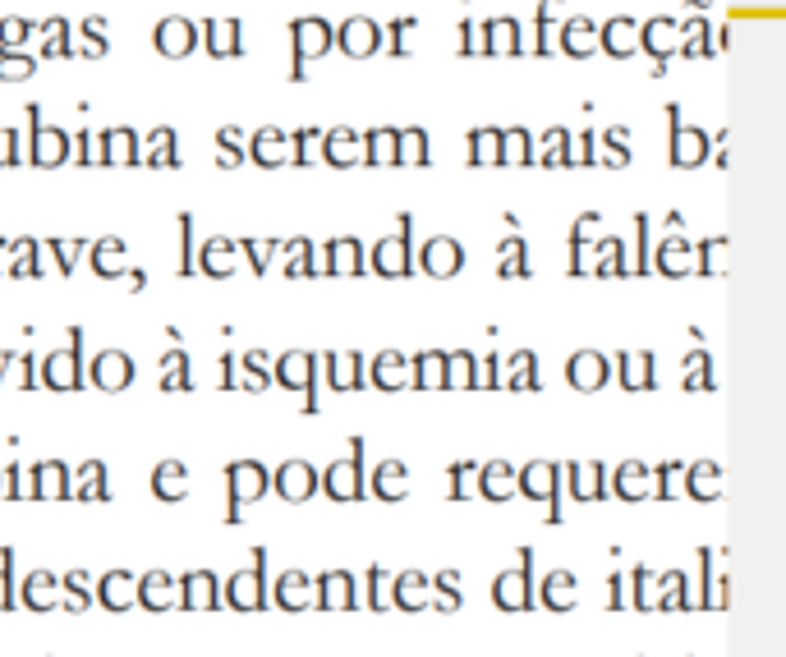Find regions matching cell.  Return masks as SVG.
I'll return each mask as SVG.
<instances>
[{"label": "cell", "mask_w": 786, "mask_h": 657, "mask_svg": "<svg viewBox=\"0 0 786 657\" xmlns=\"http://www.w3.org/2000/svg\"><path fill=\"white\" fill-rule=\"evenodd\" d=\"M369 607H373V612L386 607V598H382V566H378V561L369 566Z\"/></svg>", "instance_id": "obj_49"}, {"label": "cell", "mask_w": 786, "mask_h": 657, "mask_svg": "<svg viewBox=\"0 0 786 657\" xmlns=\"http://www.w3.org/2000/svg\"><path fill=\"white\" fill-rule=\"evenodd\" d=\"M515 492L530 496V502L547 496V524H561V519H566V515H561V464L538 460V464H530V469H520Z\"/></svg>", "instance_id": "obj_5"}, {"label": "cell", "mask_w": 786, "mask_h": 657, "mask_svg": "<svg viewBox=\"0 0 786 657\" xmlns=\"http://www.w3.org/2000/svg\"><path fill=\"white\" fill-rule=\"evenodd\" d=\"M198 267H203L207 276H230V272H234V240H212V244L203 249Z\"/></svg>", "instance_id": "obj_33"}, {"label": "cell", "mask_w": 786, "mask_h": 657, "mask_svg": "<svg viewBox=\"0 0 786 657\" xmlns=\"http://www.w3.org/2000/svg\"><path fill=\"white\" fill-rule=\"evenodd\" d=\"M61 589L69 593V598H65V612H84V607H92L88 570H65V574H61Z\"/></svg>", "instance_id": "obj_35"}, {"label": "cell", "mask_w": 786, "mask_h": 657, "mask_svg": "<svg viewBox=\"0 0 786 657\" xmlns=\"http://www.w3.org/2000/svg\"><path fill=\"white\" fill-rule=\"evenodd\" d=\"M162 368H166V373H162V391H194V377H189V354L179 350V346L162 359Z\"/></svg>", "instance_id": "obj_34"}, {"label": "cell", "mask_w": 786, "mask_h": 657, "mask_svg": "<svg viewBox=\"0 0 786 657\" xmlns=\"http://www.w3.org/2000/svg\"><path fill=\"white\" fill-rule=\"evenodd\" d=\"M699 584H703V593L695 598V607L713 612L718 607V598H713V547H699Z\"/></svg>", "instance_id": "obj_36"}, {"label": "cell", "mask_w": 786, "mask_h": 657, "mask_svg": "<svg viewBox=\"0 0 786 657\" xmlns=\"http://www.w3.org/2000/svg\"><path fill=\"white\" fill-rule=\"evenodd\" d=\"M244 368L253 373V386H268V368H262V354H258V350L244 359Z\"/></svg>", "instance_id": "obj_54"}, {"label": "cell", "mask_w": 786, "mask_h": 657, "mask_svg": "<svg viewBox=\"0 0 786 657\" xmlns=\"http://www.w3.org/2000/svg\"><path fill=\"white\" fill-rule=\"evenodd\" d=\"M648 580H653V570H648V566H635V570H631V598H625V602H631L635 612H653Z\"/></svg>", "instance_id": "obj_44"}, {"label": "cell", "mask_w": 786, "mask_h": 657, "mask_svg": "<svg viewBox=\"0 0 786 657\" xmlns=\"http://www.w3.org/2000/svg\"><path fill=\"white\" fill-rule=\"evenodd\" d=\"M33 111V143H37V162L42 166H61L65 162V134H61V129H51V134H46V129H42V116H37V107H29Z\"/></svg>", "instance_id": "obj_30"}, {"label": "cell", "mask_w": 786, "mask_h": 657, "mask_svg": "<svg viewBox=\"0 0 786 657\" xmlns=\"http://www.w3.org/2000/svg\"><path fill=\"white\" fill-rule=\"evenodd\" d=\"M690 33H695V37H709V23H690ZM709 51H713L709 42H690L686 56H709Z\"/></svg>", "instance_id": "obj_52"}, {"label": "cell", "mask_w": 786, "mask_h": 657, "mask_svg": "<svg viewBox=\"0 0 786 657\" xmlns=\"http://www.w3.org/2000/svg\"><path fill=\"white\" fill-rule=\"evenodd\" d=\"M428 589V574H418V570H401L396 580H391V593H386V607H396V612H428L433 602L424 598Z\"/></svg>", "instance_id": "obj_14"}, {"label": "cell", "mask_w": 786, "mask_h": 657, "mask_svg": "<svg viewBox=\"0 0 786 657\" xmlns=\"http://www.w3.org/2000/svg\"><path fill=\"white\" fill-rule=\"evenodd\" d=\"M327 23L323 19H299L295 23V74L291 78H308L304 74V56H318V51L327 46Z\"/></svg>", "instance_id": "obj_24"}, {"label": "cell", "mask_w": 786, "mask_h": 657, "mask_svg": "<svg viewBox=\"0 0 786 657\" xmlns=\"http://www.w3.org/2000/svg\"><path fill=\"white\" fill-rule=\"evenodd\" d=\"M667 111H672V162L676 166H699L703 156H709V139H703L699 129L680 124V107H667Z\"/></svg>", "instance_id": "obj_15"}, {"label": "cell", "mask_w": 786, "mask_h": 657, "mask_svg": "<svg viewBox=\"0 0 786 657\" xmlns=\"http://www.w3.org/2000/svg\"><path fill=\"white\" fill-rule=\"evenodd\" d=\"M340 46H350L354 56H369V51L382 46V29L369 23V19H350L346 29H340Z\"/></svg>", "instance_id": "obj_31"}, {"label": "cell", "mask_w": 786, "mask_h": 657, "mask_svg": "<svg viewBox=\"0 0 786 657\" xmlns=\"http://www.w3.org/2000/svg\"><path fill=\"white\" fill-rule=\"evenodd\" d=\"M78 488L74 496L78 502H111V488H107V464L101 460H88V464H78Z\"/></svg>", "instance_id": "obj_28"}, {"label": "cell", "mask_w": 786, "mask_h": 657, "mask_svg": "<svg viewBox=\"0 0 786 657\" xmlns=\"http://www.w3.org/2000/svg\"><path fill=\"white\" fill-rule=\"evenodd\" d=\"M0 78H6V84H23V78H33V61L6 56V61H0Z\"/></svg>", "instance_id": "obj_46"}, {"label": "cell", "mask_w": 786, "mask_h": 657, "mask_svg": "<svg viewBox=\"0 0 786 657\" xmlns=\"http://www.w3.org/2000/svg\"><path fill=\"white\" fill-rule=\"evenodd\" d=\"M608 589H612L608 607H612V612H621V607H625V580H621V574H612V580H608Z\"/></svg>", "instance_id": "obj_53"}, {"label": "cell", "mask_w": 786, "mask_h": 657, "mask_svg": "<svg viewBox=\"0 0 786 657\" xmlns=\"http://www.w3.org/2000/svg\"><path fill=\"white\" fill-rule=\"evenodd\" d=\"M6 368H14V350H0V382H6Z\"/></svg>", "instance_id": "obj_55"}, {"label": "cell", "mask_w": 786, "mask_h": 657, "mask_svg": "<svg viewBox=\"0 0 786 657\" xmlns=\"http://www.w3.org/2000/svg\"><path fill=\"white\" fill-rule=\"evenodd\" d=\"M221 607H234V612L272 607V598H268V547H253V566L234 570L221 584Z\"/></svg>", "instance_id": "obj_1"}, {"label": "cell", "mask_w": 786, "mask_h": 657, "mask_svg": "<svg viewBox=\"0 0 786 657\" xmlns=\"http://www.w3.org/2000/svg\"><path fill=\"white\" fill-rule=\"evenodd\" d=\"M166 589H175V574H166V570L139 574V580H134V607H143V612H166V607H175V593H166Z\"/></svg>", "instance_id": "obj_16"}, {"label": "cell", "mask_w": 786, "mask_h": 657, "mask_svg": "<svg viewBox=\"0 0 786 657\" xmlns=\"http://www.w3.org/2000/svg\"><path fill=\"white\" fill-rule=\"evenodd\" d=\"M418 267L428 276H456L465 267V249L456 240H447V234H437V240H428L424 253H418Z\"/></svg>", "instance_id": "obj_18"}, {"label": "cell", "mask_w": 786, "mask_h": 657, "mask_svg": "<svg viewBox=\"0 0 786 657\" xmlns=\"http://www.w3.org/2000/svg\"><path fill=\"white\" fill-rule=\"evenodd\" d=\"M608 377H612V359L598 354V350H580V354H570V363H566V382L575 391H602Z\"/></svg>", "instance_id": "obj_9"}, {"label": "cell", "mask_w": 786, "mask_h": 657, "mask_svg": "<svg viewBox=\"0 0 786 657\" xmlns=\"http://www.w3.org/2000/svg\"><path fill=\"white\" fill-rule=\"evenodd\" d=\"M84 377H92V386H101V391H124L129 382H134V359H129L124 350H101Z\"/></svg>", "instance_id": "obj_13"}, {"label": "cell", "mask_w": 786, "mask_h": 657, "mask_svg": "<svg viewBox=\"0 0 786 657\" xmlns=\"http://www.w3.org/2000/svg\"><path fill=\"white\" fill-rule=\"evenodd\" d=\"M268 598L276 602L281 612H308V602H313V580L304 570H285L281 580L268 589Z\"/></svg>", "instance_id": "obj_19"}, {"label": "cell", "mask_w": 786, "mask_h": 657, "mask_svg": "<svg viewBox=\"0 0 786 657\" xmlns=\"http://www.w3.org/2000/svg\"><path fill=\"white\" fill-rule=\"evenodd\" d=\"M608 492H616L621 502H644V496H648V464L625 460V464L616 469V474H612Z\"/></svg>", "instance_id": "obj_26"}, {"label": "cell", "mask_w": 786, "mask_h": 657, "mask_svg": "<svg viewBox=\"0 0 786 657\" xmlns=\"http://www.w3.org/2000/svg\"><path fill=\"white\" fill-rule=\"evenodd\" d=\"M207 33H221V29H217V23H207ZM226 33H240V23H226ZM207 46H212L217 56H230V51H234V56H240V46H230L226 37H212V42H207Z\"/></svg>", "instance_id": "obj_50"}, {"label": "cell", "mask_w": 786, "mask_h": 657, "mask_svg": "<svg viewBox=\"0 0 786 657\" xmlns=\"http://www.w3.org/2000/svg\"><path fill=\"white\" fill-rule=\"evenodd\" d=\"M561 46L570 51V56H585V51L593 46V23H585V19H570L566 29H561Z\"/></svg>", "instance_id": "obj_40"}, {"label": "cell", "mask_w": 786, "mask_h": 657, "mask_svg": "<svg viewBox=\"0 0 786 657\" xmlns=\"http://www.w3.org/2000/svg\"><path fill=\"white\" fill-rule=\"evenodd\" d=\"M401 363H405V359H401V354H391V350L378 354V359H373V382H378L382 391H396V386H401V373H396Z\"/></svg>", "instance_id": "obj_42"}, {"label": "cell", "mask_w": 786, "mask_h": 657, "mask_svg": "<svg viewBox=\"0 0 786 657\" xmlns=\"http://www.w3.org/2000/svg\"><path fill=\"white\" fill-rule=\"evenodd\" d=\"M272 488L285 496V502H308V496L318 492V469H313L308 460H285L272 474Z\"/></svg>", "instance_id": "obj_12"}, {"label": "cell", "mask_w": 786, "mask_h": 657, "mask_svg": "<svg viewBox=\"0 0 786 657\" xmlns=\"http://www.w3.org/2000/svg\"><path fill=\"white\" fill-rule=\"evenodd\" d=\"M134 580L139 574H129V570H107L97 580V589H92V602L97 607H107L111 616H124L129 607H134Z\"/></svg>", "instance_id": "obj_11"}, {"label": "cell", "mask_w": 786, "mask_h": 657, "mask_svg": "<svg viewBox=\"0 0 786 657\" xmlns=\"http://www.w3.org/2000/svg\"><path fill=\"white\" fill-rule=\"evenodd\" d=\"M680 474H686V496H690V502H703V506L718 502V492H722V483H718V479H722V469H718L713 460L686 464Z\"/></svg>", "instance_id": "obj_23"}, {"label": "cell", "mask_w": 786, "mask_h": 657, "mask_svg": "<svg viewBox=\"0 0 786 657\" xmlns=\"http://www.w3.org/2000/svg\"><path fill=\"white\" fill-rule=\"evenodd\" d=\"M46 56H69V42H65V23L56 19V23H46Z\"/></svg>", "instance_id": "obj_47"}, {"label": "cell", "mask_w": 786, "mask_h": 657, "mask_svg": "<svg viewBox=\"0 0 786 657\" xmlns=\"http://www.w3.org/2000/svg\"><path fill=\"white\" fill-rule=\"evenodd\" d=\"M428 589H433V593H437L441 602H447L451 612H456L460 602H465V598H460V570H451V566H447V570H437L433 580H428Z\"/></svg>", "instance_id": "obj_38"}, {"label": "cell", "mask_w": 786, "mask_h": 657, "mask_svg": "<svg viewBox=\"0 0 786 657\" xmlns=\"http://www.w3.org/2000/svg\"><path fill=\"white\" fill-rule=\"evenodd\" d=\"M129 249H124V240H101V244H92V267L101 272V276H129V285L134 291H143V272L139 267H129Z\"/></svg>", "instance_id": "obj_17"}, {"label": "cell", "mask_w": 786, "mask_h": 657, "mask_svg": "<svg viewBox=\"0 0 786 657\" xmlns=\"http://www.w3.org/2000/svg\"><path fill=\"white\" fill-rule=\"evenodd\" d=\"M74 336H69V350L65 354H46V363H42V382L51 386V391H78L88 377H84V331L78 327H69Z\"/></svg>", "instance_id": "obj_7"}, {"label": "cell", "mask_w": 786, "mask_h": 657, "mask_svg": "<svg viewBox=\"0 0 786 657\" xmlns=\"http://www.w3.org/2000/svg\"><path fill=\"white\" fill-rule=\"evenodd\" d=\"M152 492L162 496L166 506L185 502V496H189V469L179 464V460H162V464L152 469Z\"/></svg>", "instance_id": "obj_22"}, {"label": "cell", "mask_w": 786, "mask_h": 657, "mask_svg": "<svg viewBox=\"0 0 786 657\" xmlns=\"http://www.w3.org/2000/svg\"><path fill=\"white\" fill-rule=\"evenodd\" d=\"M272 492V474L258 460H234L226 464V524L244 519V502H258V496Z\"/></svg>", "instance_id": "obj_3"}, {"label": "cell", "mask_w": 786, "mask_h": 657, "mask_svg": "<svg viewBox=\"0 0 786 657\" xmlns=\"http://www.w3.org/2000/svg\"><path fill=\"white\" fill-rule=\"evenodd\" d=\"M479 492L488 496V502H506V496H515V474H511V464H502V460H492V464H483L479 469Z\"/></svg>", "instance_id": "obj_32"}, {"label": "cell", "mask_w": 786, "mask_h": 657, "mask_svg": "<svg viewBox=\"0 0 786 657\" xmlns=\"http://www.w3.org/2000/svg\"><path fill=\"white\" fill-rule=\"evenodd\" d=\"M29 33H33V23H23V19H6V23H0V46H19Z\"/></svg>", "instance_id": "obj_48"}, {"label": "cell", "mask_w": 786, "mask_h": 657, "mask_svg": "<svg viewBox=\"0 0 786 657\" xmlns=\"http://www.w3.org/2000/svg\"><path fill=\"white\" fill-rule=\"evenodd\" d=\"M502 267H496V272H502V276H530V262H524V253H530V249H524V240H520V234H511V240L502 244Z\"/></svg>", "instance_id": "obj_41"}, {"label": "cell", "mask_w": 786, "mask_h": 657, "mask_svg": "<svg viewBox=\"0 0 786 657\" xmlns=\"http://www.w3.org/2000/svg\"><path fill=\"white\" fill-rule=\"evenodd\" d=\"M276 382L281 386H291L304 396V414H318V354H304V350H291V354H281L276 363Z\"/></svg>", "instance_id": "obj_6"}, {"label": "cell", "mask_w": 786, "mask_h": 657, "mask_svg": "<svg viewBox=\"0 0 786 657\" xmlns=\"http://www.w3.org/2000/svg\"><path fill=\"white\" fill-rule=\"evenodd\" d=\"M534 598H538V607L547 612H575V574L570 570H553L543 584H534Z\"/></svg>", "instance_id": "obj_21"}, {"label": "cell", "mask_w": 786, "mask_h": 657, "mask_svg": "<svg viewBox=\"0 0 786 657\" xmlns=\"http://www.w3.org/2000/svg\"><path fill=\"white\" fill-rule=\"evenodd\" d=\"M318 488L331 496V502H363V437H350V456L327 464L318 474Z\"/></svg>", "instance_id": "obj_4"}, {"label": "cell", "mask_w": 786, "mask_h": 657, "mask_svg": "<svg viewBox=\"0 0 786 657\" xmlns=\"http://www.w3.org/2000/svg\"><path fill=\"white\" fill-rule=\"evenodd\" d=\"M56 589H61V574H51V570H33V574H23V584H19L14 593H19V607H29V612L46 616V612H56V607H61Z\"/></svg>", "instance_id": "obj_10"}, {"label": "cell", "mask_w": 786, "mask_h": 657, "mask_svg": "<svg viewBox=\"0 0 786 657\" xmlns=\"http://www.w3.org/2000/svg\"><path fill=\"white\" fill-rule=\"evenodd\" d=\"M308 607H318V612L346 607V612H354V607H359L354 574H350V570H323L318 580H313V602H308Z\"/></svg>", "instance_id": "obj_8"}, {"label": "cell", "mask_w": 786, "mask_h": 657, "mask_svg": "<svg viewBox=\"0 0 786 657\" xmlns=\"http://www.w3.org/2000/svg\"><path fill=\"white\" fill-rule=\"evenodd\" d=\"M14 547H0V612H14Z\"/></svg>", "instance_id": "obj_39"}, {"label": "cell", "mask_w": 786, "mask_h": 657, "mask_svg": "<svg viewBox=\"0 0 786 657\" xmlns=\"http://www.w3.org/2000/svg\"><path fill=\"white\" fill-rule=\"evenodd\" d=\"M658 584H663V598L653 602V607H658V612H690V607H695V598L686 593L690 584H686V574H680V570H667V574H658Z\"/></svg>", "instance_id": "obj_29"}, {"label": "cell", "mask_w": 786, "mask_h": 657, "mask_svg": "<svg viewBox=\"0 0 786 657\" xmlns=\"http://www.w3.org/2000/svg\"><path fill=\"white\" fill-rule=\"evenodd\" d=\"M511 368H515V377H511V386H515V391H524V386L538 391V373H534L538 359H534V350H520V354L511 359Z\"/></svg>", "instance_id": "obj_43"}, {"label": "cell", "mask_w": 786, "mask_h": 657, "mask_svg": "<svg viewBox=\"0 0 786 657\" xmlns=\"http://www.w3.org/2000/svg\"><path fill=\"white\" fill-rule=\"evenodd\" d=\"M488 598H492L496 612H534L538 607V598H534V551L530 547H520V561L496 574Z\"/></svg>", "instance_id": "obj_2"}, {"label": "cell", "mask_w": 786, "mask_h": 657, "mask_svg": "<svg viewBox=\"0 0 786 657\" xmlns=\"http://www.w3.org/2000/svg\"><path fill=\"white\" fill-rule=\"evenodd\" d=\"M686 368H690V373H686V386H690V391H713V373H709L713 354H709V350H695V354L686 359Z\"/></svg>", "instance_id": "obj_37"}, {"label": "cell", "mask_w": 786, "mask_h": 657, "mask_svg": "<svg viewBox=\"0 0 786 657\" xmlns=\"http://www.w3.org/2000/svg\"><path fill=\"white\" fill-rule=\"evenodd\" d=\"M189 46H198V29L185 19H162L156 23V51H166V56H185Z\"/></svg>", "instance_id": "obj_27"}, {"label": "cell", "mask_w": 786, "mask_h": 657, "mask_svg": "<svg viewBox=\"0 0 786 657\" xmlns=\"http://www.w3.org/2000/svg\"><path fill=\"white\" fill-rule=\"evenodd\" d=\"M51 253H56V267H61V272H74V253H88V244H74V249H65V244H56V240H51Z\"/></svg>", "instance_id": "obj_51"}, {"label": "cell", "mask_w": 786, "mask_h": 657, "mask_svg": "<svg viewBox=\"0 0 786 657\" xmlns=\"http://www.w3.org/2000/svg\"><path fill=\"white\" fill-rule=\"evenodd\" d=\"M405 460H382L378 469H373V492L382 496L386 506H396V502H405L410 496V483H405Z\"/></svg>", "instance_id": "obj_25"}, {"label": "cell", "mask_w": 786, "mask_h": 657, "mask_svg": "<svg viewBox=\"0 0 786 657\" xmlns=\"http://www.w3.org/2000/svg\"><path fill=\"white\" fill-rule=\"evenodd\" d=\"M373 267L382 276H405L414 272V262H410V217H401V240H382L373 249Z\"/></svg>", "instance_id": "obj_20"}, {"label": "cell", "mask_w": 786, "mask_h": 657, "mask_svg": "<svg viewBox=\"0 0 786 657\" xmlns=\"http://www.w3.org/2000/svg\"><path fill=\"white\" fill-rule=\"evenodd\" d=\"M179 156H175V134L171 129H156L152 134V166H175Z\"/></svg>", "instance_id": "obj_45"}]
</instances>
